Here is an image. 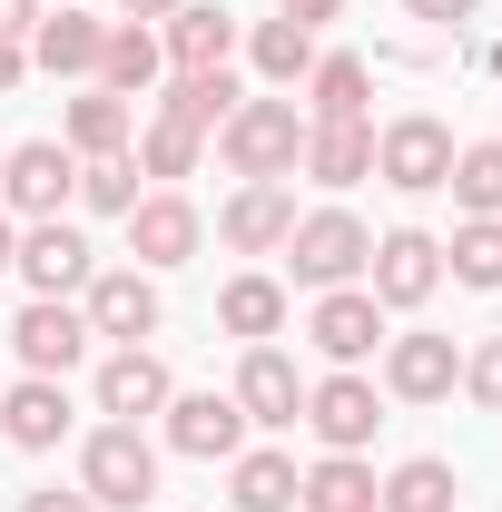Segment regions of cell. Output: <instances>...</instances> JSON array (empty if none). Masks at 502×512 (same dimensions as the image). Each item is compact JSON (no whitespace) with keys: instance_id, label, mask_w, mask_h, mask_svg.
Wrapping results in <instances>:
<instances>
[{"instance_id":"44dd1931","label":"cell","mask_w":502,"mask_h":512,"mask_svg":"<svg viewBox=\"0 0 502 512\" xmlns=\"http://www.w3.org/2000/svg\"><path fill=\"white\" fill-rule=\"evenodd\" d=\"M158 69H168L158 30H148V20H109V40H99V89H119V99H148V89H158Z\"/></svg>"},{"instance_id":"7c38bea8","label":"cell","mask_w":502,"mask_h":512,"mask_svg":"<svg viewBox=\"0 0 502 512\" xmlns=\"http://www.w3.org/2000/svg\"><path fill=\"white\" fill-rule=\"evenodd\" d=\"M10 345H20V365H30V375H69V365L89 355V316H79L69 296H30L20 325H10Z\"/></svg>"},{"instance_id":"d6986e66","label":"cell","mask_w":502,"mask_h":512,"mask_svg":"<svg viewBox=\"0 0 502 512\" xmlns=\"http://www.w3.org/2000/svg\"><path fill=\"white\" fill-rule=\"evenodd\" d=\"M0 434L20 453H50L69 434V394H60V375H20L10 394H0Z\"/></svg>"},{"instance_id":"d4e9b609","label":"cell","mask_w":502,"mask_h":512,"mask_svg":"<svg viewBox=\"0 0 502 512\" xmlns=\"http://www.w3.org/2000/svg\"><path fill=\"white\" fill-rule=\"evenodd\" d=\"M227 503L237 512H296V453H237L227 463Z\"/></svg>"},{"instance_id":"60d3db41","label":"cell","mask_w":502,"mask_h":512,"mask_svg":"<svg viewBox=\"0 0 502 512\" xmlns=\"http://www.w3.org/2000/svg\"><path fill=\"white\" fill-rule=\"evenodd\" d=\"M128 20H168V10H178V0H119Z\"/></svg>"},{"instance_id":"ffe728a7","label":"cell","mask_w":502,"mask_h":512,"mask_svg":"<svg viewBox=\"0 0 502 512\" xmlns=\"http://www.w3.org/2000/svg\"><path fill=\"white\" fill-rule=\"evenodd\" d=\"M306 168L315 188H355V178H375V128L365 119H325V128H306Z\"/></svg>"},{"instance_id":"4fadbf2b","label":"cell","mask_w":502,"mask_h":512,"mask_svg":"<svg viewBox=\"0 0 502 512\" xmlns=\"http://www.w3.org/2000/svg\"><path fill=\"white\" fill-rule=\"evenodd\" d=\"M453 384H463L453 335H394V345H384V394H394V404H443Z\"/></svg>"},{"instance_id":"603a6c76","label":"cell","mask_w":502,"mask_h":512,"mask_svg":"<svg viewBox=\"0 0 502 512\" xmlns=\"http://www.w3.org/2000/svg\"><path fill=\"white\" fill-rule=\"evenodd\" d=\"M375 473H365V453H325L315 473H296V503L306 512H375Z\"/></svg>"},{"instance_id":"ee69618b","label":"cell","mask_w":502,"mask_h":512,"mask_svg":"<svg viewBox=\"0 0 502 512\" xmlns=\"http://www.w3.org/2000/svg\"><path fill=\"white\" fill-rule=\"evenodd\" d=\"M0 158H10V148H0Z\"/></svg>"},{"instance_id":"8fae6325","label":"cell","mask_w":502,"mask_h":512,"mask_svg":"<svg viewBox=\"0 0 502 512\" xmlns=\"http://www.w3.org/2000/svg\"><path fill=\"white\" fill-rule=\"evenodd\" d=\"M168 444L188 453V463H237V453H247L237 394H168Z\"/></svg>"},{"instance_id":"484cf974","label":"cell","mask_w":502,"mask_h":512,"mask_svg":"<svg viewBox=\"0 0 502 512\" xmlns=\"http://www.w3.org/2000/svg\"><path fill=\"white\" fill-rule=\"evenodd\" d=\"M365 89H375V69L355 60V50L315 60V69H306V109H315V128H325V119H365Z\"/></svg>"},{"instance_id":"3957f363","label":"cell","mask_w":502,"mask_h":512,"mask_svg":"<svg viewBox=\"0 0 502 512\" xmlns=\"http://www.w3.org/2000/svg\"><path fill=\"white\" fill-rule=\"evenodd\" d=\"M365 256H375V237H365V217H345V207H315V217H296V237H286V266H296V286H355L365 276Z\"/></svg>"},{"instance_id":"5bb4252c","label":"cell","mask_w":502,"mask_h":512,"mask_svg":"<svg viewBox=\"0 0 502 512\" xmlns=\"http://www.w3.org/2000/svg\"><path fill=\"white\" fill-rule=\"evenodd\" d=\"M237 414H247V424H266V434H286V424L306 414V375H296V355L247 345V365H237Z\"/></svg>"},{"instance_id":"9a60e30c","label":"cell","mask_w":502,"mask_h":512,"mask_svg":"<svg viewBox=\"0 0 502 512\" xmlns=\"http://www.w3.org/2000/svg\"><path fill=\"white\" fill-rule=\"evenodd\" d=\"M217 227H227V247H237V256H276L286 237H296V188H286V178H247V188L227 197Z\"/></svg>"},{"instance_id":"cb8c5ba5","label":"cell","mask_w":502,"mask_h":512,"mask_svg":"<svg viewBox=\"0 0 502 512\" xmlns=\"http://www.w3.org/2000/svg\"><path fill=\"white\" fill-rule=\"evenodd\" d=\"M247 60H256V79H266V89H296V79L315 69V30L276 10V20H256V30H247Z\"/></svg>"},{"instance_id":"8d00e7d4","label":"cell","mask_w":502,"mask_h":512,"mask_svg":"<svg viewBox=\"0 0 502 512\" xmlns=\"http://www.w3.org/2000/svg\"><path fill=\"white\" fill-rule=\"evenodd\" d=\"M20 512H99V503H89V493H60V483H50V493H20Z\"/></svg>"},{"instance_id":"f35d334b","label":"cell","mask_w":502,"mask_h":512,"mask_svg":"<svg viewBox=\"0 0 502 512\" xmlns=\"http://www.w3.org/2000/svg\"><path fill=\"white\" fill-rule=\"evenodd\" d=\"M30 20H40V0H0V30L10 40H30Z\"/></svg>"},{"instance_id":"7bdbcfd3","label":"cell","mask_w":502,"mask_h":512,"mask_svg":"<svg viewBox=\"0 0 502 512\" xmlns=\"http://www.w3.org/2000/svg\"><path fill=\"white\" fill-rule=\"evenodd\" d=\"M483 69H493V79H502V40H493V50H483Z\"/></svg>"},{"instance_id":"b9f144b4","label":"cell","mask_w":502,"mask_h":512,"mask_svg":"<svg viewBox=\"0 0 502 512\" xmlns=\"http://www.w3.org/2000/svg\"><path fill=\"white\" fill-rule=\"evenodd\" d=\"M10 247H20V227H10V217H0V276H10Z\"/></svg>"},{"instance_id":"836d02e7","label":"cell","mask_w":502,"mask_h":512,"mask_svg":"<svg viewBox=\"0 0 502 512\" xmlns=\"http://www.w3.org/2000/svg\"><path fill=\"white\" fill-rule=\"evenodd\" d=\"M79 197H89V207H99V217H128V207H138V158H79Z\"/></svg>"},{"instance_id":"277c9868","label":"cell","mask_w":502,"mask_h":512,"mask_svg":"<svg viewBox=\"0 0 502 512\" xmlns=\"http://www.w3.org/2000/svg\"><path fill=\"white\" fill-rule=\"evenodd\" d=\"M375 178L404 197H434L443 178H453V128L434 119V109H404V119L375 138Z\"/></svg>"},{"instance_id":"5b68a950","label":"cell","mask_w":502,"mask_h":512,"mask_svg":"<svg viewBox=\"0 0 502 512\" xmlns=\"http://www.w3.org/2000/svg\"><path fill=\"white\" fill-rule=\"evenodd\" d=\"M10 276H20L30 296H79V286L99 276V256H89V237H79V227L30 217V227H20V247H10Z\"/></svg>"},{"instance_id":"74e56055","label":"cell","mask_w":502,"mask_h":512,"mask_svg":"<svg viewBox=\"0 0 502 512\" xmlns=\"http://www.w3.org/2000/svg\"><path fill=\"white\" fill-rule=\"evenodd\" d=\"M20 69H30V40H10V30H0V99L20 89Z\"/></svg>"},{"instance_id":"d6a6232c","label":"cell","mask_w":502,"mask_h":512,"mask_svg":"<svg viewBox=\"0 0 502 512\" xmlns=\"http://www.w3.org/2000/svg\"><path fill=\"white\" fill-rule=\"evenodd\" d=\"M197 148H207V138H197L188 119H168V109H158V119H148V138H138V168H148V178H188Z\"/></svg>"},{"instance_id":"ac0fdd59","label":"cell","mask_w":502,"mask_h":512,"mask_svg":"<svg viewBox=\"0 0 502 512\" xmlns=\"http://www.w3.org/2000/svg\"><path fill=\"white\" fill-rule=\"evenodd\" d=\"M99 40H109V20H89L79 0H60L50 20H30V60L50 69V79H89L99 69Z\"/></svg>"},{"instance_id":"1f68e13d","label":"cell","mask_w":502,"mask_h":512,"mask_svg":"<svg viewBox=\"0 0 502 512\" xmlns=\"http://www.w3.org/2000/svg\"><path fill=\"white\" fill-rule=\"evenodd\" d=\"M443 256H453V276H463V286H483V296H493V286H502V217H463Z\"/></svg>"},{"instance_id":"ab89813d","label":"cell","mask_w":502,"mask_h":512,"mask_svg":"<svg viewBox=\"0 0 502 512\" xmlns=\"http://www.w3.org/2000/svg\"><path fill=\"white\" fill-rule=\"evenodd\" d=\"M335 10H345V0H286V20H306V30H325Z\"/></svg>"},{"instance_id":"6da1fadb","label":"cell","mask_w":502,"mask_h":512,"mask_svg":"<svg viewBox=\"0 0 502 512\" xmlns=\"http://www.w3.org/2000/svg\"><path fill=\"white\" fill-rule=\"evenodd\" d=\"M217 148H227L237 178H296V158H306V119H296L286 89H276V99H237L227 128H217Z\"/></svg>"},{"instance_id":"7a4b0ae2","label":"cell","mask_w":502,"mask_h":512,"mask_svg":"<svg viewBox=\"0 0 502 512\" xmlns=\"http://www.w3.org/2000/svg\"><path fill=\"white\" fill-rule=\"evenodd\" d=\"M79 493L99 512H138L158 493V444H148L138 424H99V434L79 444Z\"/></svg>"},{"instance_id":"30bf717a","label":"cell","mask_w":502,"mask_h":512,"mask_svg":"<svg viewBox=\"0 0 502 512\" xmlns=\"http://www.w3.org/2000/svg\"><path fill=\"white\" fill-rule=\"evenodd\" d=\"M306 335H315V355L325 365H365L384 345V306L365 296V286H325L315 296V316H306Z\"/></svg>"},{"instance_id":"f1b7e54d","label":"cell","mask_w":502,"mask_h":512,"mask_svg":"<svg viewBox=\"0 0 502 512\" xmlns=\"http://www.w3.org/2000/svg\"><path fill=\"white\" fill-rule=\"evenodd\" d=\"M158 109H168V119H188L197 138H207V128H227V109H237V79H227V69H178Z\"/></svg>"},{"instance_id":"f546056e","label":"cell","mask_w":502,"mask_h":512,"mask_svg":"<svg viewBox=\"0 0 502 512\" xmlns=\"http://www.w3.org/2000/svg\"><path fill=\"white\" fill-rule=\"evenodd\" d=\"M453 207L463 217H502V138H473V148H453Z\"/></svg>"},{"instance_id":"d590c367","label":"cell","mask_w":502,"mask_h":512,"mask_svg":"<svg viewBox=\"0 0 502 512\" xmlns=\"http://www.w3.org/2000/svg\"><path fill=\"white\" fill-rule=\"evenodd\" d=\"M404 10H414V20H434V30H453V20H473L483 0H404Z\"/></svg>"},{"instance_id":"ba28073f","label":"cell","mask_w":502,"mask_h":512,"mask_svg":"<svg viewBox=\"0 0 502 512\" xmlns=\"http://www.w3.org/2000/svg\"><path fill=\"white\" fill-rule=\"evenodd\" d=\"M434 286H443V247L424 237V227L375 237V256H365V296H375V306H424Z\"/></svg>"},{"instance_id":"83f0119b","label":"cell","mask_w":502,"mask_h":512,"mask_svg":"<svg viewBox=\"0 0 502 512\" xmlns=\"http://www.w3.org/2000/svg\"><path fill=\"white\" fill-rule=\"evenodd\" d=\"M375 512H453V463L443 453H414V463H394L384 473Z\"/></svg>"},{"instance_id":"2e32d148","label":"cell","mask_w":502,"mask_h":512,"mask_svg":"<svg viewBox=\"0 0 502 512\" xmlns=\"http://www.w3.org/2000/svg\"><path fill=\"white\" fill-rule=\"evenodd\" d=\"M197 237H207V227H197V207L178 188H158V197L128 207V256H138V266H188Z\"/></svg>"},{"instance_id":"4316f807","label":"cell","mask_w":502,"mask_h":512,"mask_svg":"<svg viewBox=\"0 0 502 512\" xmlns=\"http://www.w3.org/2000/svg\"><path fill=\"white\" fill-rule=\"evenodd\" d=\"M69 158H119L128 148V99L119 89H89V99H69Z\"/></svg>"},{"instance_id":"52a82bcc","label":"cell","mask_w":502,"mask_h":512,"mask_svg":"<svg viewBox=\"0 0 502 512\" xmlns=\"http://www.w3.org/2000/svg\"><path fill=\"white\" fill-rule=\"evenodd\" d=\"M60 197H79V158L60 138H20L0 158V207L10 217H60Z\"/></svg>"},{"instance_id":"e575fe53","label":"cell","mask_w":502,"mask_h":512,"mask_svg":"<svg viewBox=\"0 0 502 512\" xmlns=\"http://www.w3.org/2000/svg\"><path fill=\"white\" fill-rule=\"evenodd\" d=\"M463 394H473V404H493V414H502V335L483 345V355H473V365H463Z\"/></svg>"},{"instance_id":"e0dca14e","label":"cell","mask_w":502,"mask_h":512,"mask_svg":"<svg viewBox=\"0 0 502 512\" xmlns=\"http://www.w3.org/2000/svg\"><path fill=\"white\" fill-rule=\"evenodd\" d=\"M168 394H178V384H168V365H158L148 345H119V355L99 365V414H109V424H138V414H168Z\"/></svg>"},{"instance_id":"8992f818","label":"cell","mask_w":502,"mask_h":512,"mask_svg":"<svg viewBox=\"0 0 502 512\" xmlns=\"http://www.w3.org/2000/svg\"><path fill=\"white\" fill-rule=\"evenodd\" d=\"M296 424H315V444H325V453H365V444H375V424H384V394L355 375V365H335L325 384H306V414H296Z\"/></svg>"},{"instance_id":"4dcf8cb0","label":"cell","mask_w":502,"mask_h":512,"mask_svg":"<svg viewBox=\"0 0 502 512\" xmlns=\"http://www.w3.org/2000/svg\"><path fill=\"white\" fill-rule=\"evenodd\" d=\"M217 325L247 335V345H266V335L286 325V286H276V276H237V286L217 296Z\"/></svg>"},{"instance_id":"7402d4cb","label":"cell","mask_w":502,"mask_h":512,"mask_svg":"<svg viewBox=\"0 0 502 512\" xmlns=\"http://www.w3.org/2000/svg\"><path fill=\"white\" fill-rule=\"evenodd\" d=\"M178 69H227V50H237V20L217 10V0H178L168 10V40H158Z\"/></svg>"},{"instance_id":"9c48e42d","label":"cell","mask_w":502,"mask_h":512,"mask_svg":"<svg viewBox=\"0 0 502 512\" xmlns=\"http://www.w3.org/2000/svg\"><path fill=\"white\" fill-rule=\"evenodd\" d=\"M89 306V335H119V345H138V335H158V276L148 266H99L89 286H79Z\"/></svg>"}]
</instances>
